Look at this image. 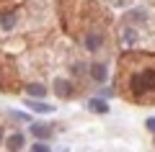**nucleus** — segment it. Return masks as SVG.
Listing matches in <instances>:
<instances>
[{
	"label": "nucleus",
	"instance_id": "f03ea898",
	"mask_svg": "<svg viewBox=\"0 0 155 152\" xmlns=\"http://www.w3.org/2000/svg\"><path fill=\"white\" fill-rule=\"evenodd\" d=\"M31 131L34 137H39V139H47V137L52 134V129H49V124H31Z\"/></svg>",
	"mask_w": 155,
	"mask_h": 152
},
{
	"label": "nucleus",
	"instance_id": "ddd939ff",
	"mask_svg": "<svg viewBox=\"0 0 155 152\" xmlns=\"http://www.w3.org/2000/svg\"><path fill=\"white\" fill-rule=\"evenodd\" d=\"M147 129H150V131H155V119H147Z\"/></svg>",
	"mask_w": 155,
	"mask_h": 152
},
{
	"label": "nucleus",
	"instance_id": "f257e3e1",
	"mask_svg": "<svg viewBox=\"0 0 155 152\" xmlns=\"http://www.w3.org/2000/svg\"><path fill=\"white\" fill-rule=\"evenodd\" d=\"M129 88L132 93L142 95V93L155 90V70H145V72H134V77L129 80Z\"/></svg>",
	"mask_w": 155,
	"mask_h": 152
},
{
	"label": "nucleus",
	"instance_id": "6e6552de",
	"mask_svg": "<svg viewBox=\"0 0 155 152\" xmlns=\"http://www.w3.org/2000/svg\"><path fill=\"white\" fill-rule=\"evenodd\" d=\"M8 147H11L13 152H16V150H21V147H23V134H13L11 139H8Z\"/></svg>",
	"mask_w": 155,
	"mask_h": 152
},
{
	"label": "nucleus",
	"instance_id": "4468645a",
	"mask_svg": "<svg viewBox=\"0 0 155 152\" xmlns=\"http://www.w3.org/2000/svg\"><path fill=\"white\" fill-rule=\"evenodd\" d=\"M0 139H3V129H0Z\"/></svg>",
	"mask_w": 155,
	"mask_h": 152
},
{
	"label": "nucleus",
	"instance_id": "20e7f679",
	"mask_svg": "<svg viewBox=\"0 0 155 152\" xmlns=\"http://www.w3.org/2000/svg\"><path fill=\"white\" fill-rule=\"evenodd\" d=\"M26 106H28L31 111H39V114H52V106L39 103V101H31V98H26Z\"/></svg>",
	"mask_w": 155,
	"mask_h": 152
},
{
	"label": "nucleus",
	"instance_id": "9b49d317",
	"mask_svg": "<svg viewBox=\"0 0 155 152\" xmlns=\"http://www.w3.org/2000/svg\"><path fill=\"white\" fill-rule=\"evenodd\" d=\"M13 26H16V16H3V28L8 31V28H13Z\"/></svg>",
	"mask_w": 155,
	"mask_h": 152
},
{
	"label": "nucleus",
	"instance_id": "0eeeda50",
	"mask_svg": "<svg viewBox=\"0 0 155 152\" xmlns=\"http://www.w3.org/2000/svg\"><path fill=\"white\" fill-rule=\"evenodd\" d=\"M28 95H31V98H41V95H47V90H44V85L31 82V85H28Z\"/></svg>",
	"mask_w": 155,
	"mask_h": 152
},
{
	"label": "nucleus",
	"instance_id": "1a4fd4ad",
	"mask_svg": "<svg viewBox=\"0 0 155 152\" xmlns=\"http://www.w3.org/2000/svg\"><path fill=\"white\" fill-rule=\"evenodd\" d=\"M134 39H137V34H134V28H124V34H122V41H124V47H129V44H134Z\"/></svg>",
	"mask_w": 155,
	"mask_h": 152
},
{
	"label": "nucleus",
	"instance_id": "39448f33",
	"mask_svg": "<svg viewBox=\"0 0 155 152\" xmlns=\"http://www.w3.org/2000/svg\"><path fill=\"white\" fill-rule=\"evenodd\" d=\"M54 90L60 93L62 98H70L72 95V88H70V82H67V80H57L54 82Z\"/></svg>",
	"mask_w": 155,
	"mask_h": 152
},
{
	"label": "nucleus",
	"instance_id": "423d86ee",
	"mask_svg": "<svg viewBox=\"0 0 155 152\" xmlns=\"http://www.w3.org/2000/svg\"><path fill=\"white\" fill-rule=\"evenodd\" d=\"M85 47H88L91 52H96V49L101 47V36H98V34H96V31H91L88 36H85Z\"/></svg>",
	"mask_w": 155,
	"mask_h": 152
},
{
	"label": "nucleus",
	"instance_id": "f8f14e48",
	"mask_svg": "<svg viewBox=\"0 0 155 152\" xmlns=\"http://www.w3.org/2000/svg\"><path fill=\"white\" fill-rule=\"evenodd\" d=\"M31 152H49V147H47V144H34Z\"/></svg>",
	"mask_w": 155,
	"mask_h": 152
},
{
	"label": "nucleus",
	"instance_id": "7ed1b4c3",
	"mask_svg": "<svg viewBox=\"0 0 155 152\" xmlns=\"http://www.w3.org/2000/svg\"><path fill=\"white\" fill-rule=\"evenodd\" d=\"M88 108L96 111V114H109V106H106V101H101V98H91Z\"/></svg>",
	"mask_w": 155,
	"mask_h": 152
},
{
	"label": "nucleus",
	"instance_id": "9d476101",
	"mask_svg": "<svg viewBox=\"0 0 155 152\" xmlns=\"http://www.w3.org/2000/svg\"><path fill=\"white\" fill-rule=\"evenodd\" d=\"M91 72H93V80H106V67L104 65H93Z\"/></svg>",
	"mask_w": 155,
	"mask_h": 152
}]
</instances>
